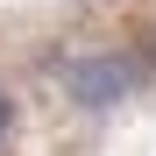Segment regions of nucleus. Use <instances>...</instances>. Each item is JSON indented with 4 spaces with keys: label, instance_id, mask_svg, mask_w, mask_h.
<instances>
[{
    "label": "nucleus",
    "instance_id": "f257e3e1",
    "mask_svg": "<svg viewBox=\"0 0 156 156\" xmlns=\"http://www.w3.org/2000/svg\"><path fill=\"white\" fill-rule=\"evenodd\" d=\"M57 78H64V92H71L85 114H107V107H121V99L142 85V64L128 57V50H99V57H78V64H64Z\"/></svg>",
    "mask_w": 156,
    "mask_h": 156
},
{
    "label": "nucleus",
    "instance_id": "f03ea898",
    "mask_svg": "<svg viewBox=\"0 0 156 156\" xmlns=\"http://www.w3.org/2000/svg\"><path fill=\"white\" fill-rule=\"evenodd\" d=\"M7 121H14V107H7V92H0V142H7Z\"/></svg>",
    "mask_w": 156,
    "mask_h": 156
}]
</instances>
